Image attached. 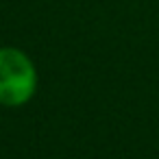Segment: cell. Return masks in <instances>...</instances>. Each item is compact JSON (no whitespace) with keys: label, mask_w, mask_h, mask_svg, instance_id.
Listing matches in <instances>:
<instances>
[{"label":"cell","mask_w":159,"mask_h":159,"mask_svg":"<svg viewBox=\"0 0 159 159\" xmlns=\"http://www.w3.org/2000/svg\"><path fill=\"white\" fill-rule=\"evenodd\" d=\"M35 89V70L31 61L13 48L0 50V102L16 107L26 102Z\"/></svg>","instance_id":"cell-1"}]
</instances>
